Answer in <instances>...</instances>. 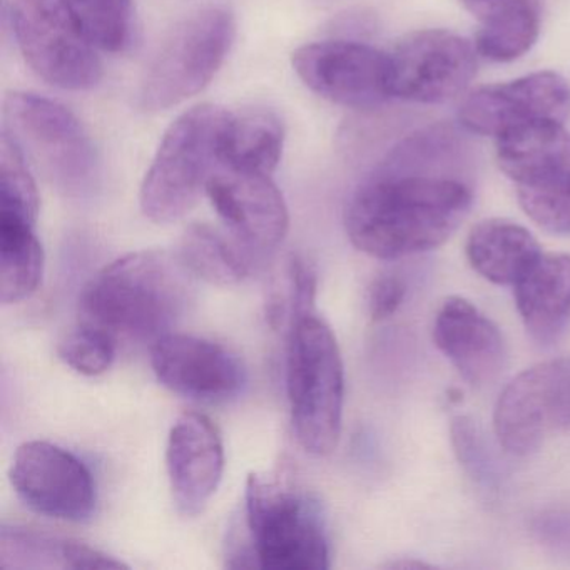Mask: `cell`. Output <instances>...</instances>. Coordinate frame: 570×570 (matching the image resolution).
<instances>
[{"mask_svg": "<svg viewBox=\"0 0 570 570\" xmlns=\"http://www.w3.org/2000/svg\"><path fill=\"white\" fill-rule=\"evenodd\" d=\"M470 206L472 193L456 179L382 166L350 199L346 233L365 255L405 258L449 242Z\"/></svg>", "mask_w": 570, "mask_h": 570, "instance_id": "6da1fadb", "label": "cell"}, {"mask_svg": "<svg viewBox=\"0 0 570 570\" xmlns=\"http://www.w3.org/2000/svg\"><path fill=\"white\" fill-rule=\"evenodd\" d=\"M193 278L179 255L129 253L89 279L79 296L81 322L105 330L116 342H156L188 313Z\"/></svg>", "mask_w": 570, "mask_h": 570, "instance_id": "7a4b0ae2", "label": "cell"}, {"mask_svg": "<svg viewBox=\"0 0 570 570\" xmlns=\"http://www.w3.org/2000/svg\"><path fill=\"white\" fill-rule=\"evenodd\" d=\"M286 390L299 445L312 455H330L342 433L345 372L335 335L315 312L293 318Z\"/></svg>", "mask_w": 570, "mask_h": 570, "instance_id": "3957f363", "label": "cell"}, {"mask_svg": "<svg viewBox=\"0 0 570 570\" xmlns=\"http://www.w3.org/2000/svg\"><path fill=\"white\" fill-rule=\"evenodd\" d=\"M228 116L218 106L202 105L169 126L139 193L146 218L169 225L198 205L219 168V146Z\"/></svg>", "mask_w": 570, "mask_h": 570, "instance_id": "277c9868", "label": "cell"}, {"mask_svg": "<svg viewBox=\"0 0 570 570\" xmlns=\"http://www.w3.org/2000/svg\"><path fill=\"white\" fill-rule=\"evenodd\" d=\"M246 527L253 566L268 570H326L330 540L322 507L279 480H246Z\"/></svg>", "mask_w": 570, "mask_h": 570, "instance_id": "5b68a950", "label": "cell"}, {"mask_svg": "<svg viewBox=\"0 0 570 570\" xmlns=\"http://www.w3.org/2000/svg\"><path fill=\"white\" fill-rule=\"evenodd\" d=\"M235 32V14L226 6H206L183 19L142 78L139 108L166 111L202 92L225 62Z\"/></svg>", "mask_w": 570, "mask_h": 570, "instance_id": "8992f818", "label": "cell"}, {"mask_svg": "<svg viewBox=\"0 0 570 570\" xmlns=\"http://www.w3.org/2000/svg\"><path fill=\"white\" fill-rule=\"evenodd\" d=\"M4 131L59 188L81 193L99 176V155L91 135L66 106L11 92L4 101Z\"/></svg>", "mask_w": 570, "mask_h": 570, "instance_id": "52a82bcc", "label": "cell"}, {"mask_svg": "<svg viewBox=\"0 0 570 570\" xmlns=\"http://www.w3.org/2000/svg\"><path fill=\"white\" fill-rule=\"evenodd\" d=\"M19 49L32 71L66 91H89L102 78V62L66 0H11Z\"/></svg>", "mask_w": 570, "mask_h": 570, "instance_id": "ba28073f", "label": "cell"}, {"mask_svg": "<svg viewBox=\"0 0 570 570\" xmlns=\"http://www.w3.org/2000/svg\"><path fill=\"white\" fill-rule=\"evenodd\" d=\"M493 429L515 456L537 452L553 432H570V356L519 373L497 400Z\"/></svg>", "mask_w": 570, "mask_h": 570, "instance_id": "9c48e42d", "label": "cell"}, {"mask_svg": "<svg viewBox=\"0 0 570 570\" xmlns=\"http://www.w3.org/2000/svg\"><path fill=\"white\" fill-rule=\"evenodd\" d=\"M9 480L24 505L39 515L85 522L95 513L98 497L91 470L56 443H22L12 459Z\"/></svg>", "mask_w": 570, "mask_h": 570, "instance_id": "30bf717a", "label": "cell"}, {"mask_svg": "<svg viewBox=\"0 0 570 570\" xmlns=\"http://www.w3.org/2000/svg\"><path fill=\"white\" fill-rule=\"evenodd\" d=\"M476 49L449 31L413 32L390 55V91L403 101L439 105L462 95L476 72Z\"/></svg>", "mask_w": 570, "mask_h": 570, "instance_id": "8fae6325", "label": "cell"}, {"mask_svg": "<svg viewBox=\"0 0 570 570\" xmlns=\"http://www.w3.org/2000/svg\"><path fill=\"white\" fill-rule=\"evenodd\" d=\"M298 78L316 95L350 109H373L392 98L390 55L353 41L302 46L292 56Z\"/></svg>", "mask_w": 570, "mask_h": 570, "instance_id": "7c38bea8", "label": "cell"}, {"mask_svg": "<svg viewBox=\"0 0 570 570\" xmlns=\"http://www.w3.org/2000/svg\"><path fill=\"white\" fill-rule=\"evenodd\" d=\"M460 122L470 132L502 136L530 122L570 119V85L556 72H535L507 85L485 86L460 106Z\"/></svg>", "mask_w": 570, "mask_h": 570, "instance_id": "4fadbf2b", "label": "cell"}, {"mask_svg": "<svg viewBox=\"0 0 570 570\" xmlns=\"http://www.w3.org/2000/svg\"><path fill=\"white\" fill-rule=\"evenodd\" d=\"M151 365L166 389L198 402H226L246 382L242 362L229 350L185 333L169 332L153 342Z\"/></svg>", "mask_w": 570, "mask_h": 570, "instance_id": "5bb4252c", "label": "cell"}, {"mask_svg": "<svg viewBox=\"0 0 570 570\" xmlns=\"http://www.w3.org/2000/svg\"><path fill=\"white\" fill-rule=\"evenodd\" d=\"M206 195L229 235L253 253L269 252L285 239L288 208L268 175L219 166L209 179Z\"/></svg>", "mask_w": 570, "mask_h": 570, "instance_id": "9a60e30c", "label": "cell"}, {"mask_svg": "<svg viewBox=\"0 0 570 570\" xmlns=\"http://www.w3.org/2000/svg\"><path fill=\"white\" fill-rule=\"evenodd\" d=\"M166 466L179 512L198 515L218 490L225 470L223 439L208 416L196 412L178 416L168 436Z\"/></svg>", "mask_w": 570, "mask_h": 570, "instance_id": "2e32d148", "label": "cell"}, {"mask_svg": "<svg viewBox=\"0 0 570 570\" xmlns=\"http://www.w3.org/2000/svg\"><path fill=\"white\" fill-rule=\"evenodd\" d=\"M433 342L472 386L492 383L505 366L499 326L462 296H450L436 309Z\"/></svg>", "mask_w": 570, "mask_h": 570, "instance_id": "e0dca14e", "label": "cell"}, {"mask_svg": "<svg viewBox=\"0 0 570 570\" xmlns=\"http://www.w3.org/2000/svg\"><path fill=\"white\" fill-rule=\"evenodd\" d=\"M513 295L527 333L540 345H552L570 320V255L542 253L513 285Z\"/></svg>", "mask_w": 570, "mask_h": 570, "instance_id": "ac0fdd59", "label": "cell"}, {"mask_svg": "<svg viewBox=\"0 0 570 570\" xmlns=\"http://www.w3.org/2000/svg\"><path fill=\"white\" fill-rule=\"evenodd\" d=\"M497 163L519 186H535L570 176V132L562 122L540 121L497 138Z\"/></svg>", "mask_w": 570, "mask_h": 570, "instance_id": "d6986e66", "label": "cell"}, {"mask_svg": "<svg viewBox=\"0 0 570 570\" xmlns=\"http://www.w3.org/2000/svg\"><path fill=\"white\" fill-rule=\"evenodd\" d=\"M2 569H128L126 563L81 540L45 530L2 523Z\"/></svg>", "mask_w": 570, "mask_h": 570, "instance_id": "ffe728a7", "label": "cell"}, {"mask_svg": "<svg viewBox=\"0 0 570 570\" xmlns=\"http://www.w3.org/2000/svg\"><path fill=\"white\" fill-rule=\"evenodd\" d=\"M465 253L470 266L487 282L513 286L543 252L519 223L492 218L470 229Z\"/></svg>", "mask_w": 570, "mask_h": 570, "instance_id": "44dd1931", "label": "cell"}, {"mask_svg": "<svg viewBox=\"0 0 570 570\" xmlns=\"http://www.w3.org/2000/svg\"><path fill=\"white\" fill-rule=\"evenodd\" d=\"M283 141L282 121L272 111L229 112L219 146V166L272 176L282 159Z\"/></svg>", "mask_w": 570, "mask_h": 570, "instance_id": "7402d4cb", "label": "cell"}, {"mask_svg": "<svg viewBox=\"0 0 570 570\" xmlns=\"http://www.w3.org/2000/svg\"><path fill=\"white\" fill-rule=\"evenodd\" d=\"M45 262L36 222L0 213V302L16 305L35 295L42 283Z\"/></svg>", "mask_w": 570, "mask_h": 570, "instance_id": "603a6c76", "label": "cell"}, {"mask_svg": "<svg viewBox=\"0 0 570 570\" xmlns=\"http://www.w3.org/2000/svg\"><path fill=\"white\" fill-rule=\"evenodd\" d=\"M178 255L193 276L212 285H238L252 272V249L209 225L189 226Z\"/></svg>", "mask_w": 570, "mask_h": 570, "instance_id": "cb8c5ba5", "label": "cell"}, {"mask_svg": "<svg viewBox=\"0 0 570 570\" xmlns=\"http://www.w3.org/2000/svg\"><path fill=\"white\" fill-rule=\"evenodd\" d=\"M540 4H520L503 9L480 21L475 49L495 62H509L525 55L539 38Z\"/></svg>", "mask_w": 570, "mask_h": 570, "instance_id": "d4e9b609", "label": "cell"}, {"mask_svg": "<svg viewBox=\"0 0 570 570\" xmlns=\"http://www.w3.org/2000/svg\"><path fill=\"white\" fill-rule=\"evenodd\" d=\"M89 41L108 52H122L135 32L132 0H66Z\"/></svg>", "mask_w": 570, "mask_h": 570, "instance_id": "484cf974", "label": "cell"}, {"mask_svg": "<svg viewBox=\"0 0 570 570\" xmlns=\"http://www.w3.org/2000/svg\"><path fill=\"white\" fill-rule=\"evenodd\" d=\"M0 213L38 223L39 193L24 153L4 131L0 145Z\"/></svg>", "mask_w": 570, "mask_h": 570, "instance_id": "4316f807", "label": "cell"}, {"mask_svg": "<svg viewBox=\"0 0 570 570\" xmlns=\"http://www.w3.org/2000/svg\"><path fill=\"white\" fill-rule=\"evenodd\" d=\"M116 342L105 330L79 323L59 342V358L75 372L98 376L111 368L116 358Z\"/></svg>", "mask_w": 570, "mask_h": 570, "instance_id": "83f0119b", "label": "cell"}, {"mask_svg": "<svg viewBox=\"0 0 570 570\" xmlns=\"http://www.w3.org/2000/svg\"><path fill=\"white\" fill-rule=\"evenodd\" d=\"M523 213L546 232L570 236V176L517 188Z\"/></svg>", "mask_w": 570, "mask_h": 570, "instance_id": "f1b7e54d", "label": "cell"}, {"mask_svg": "<svg viewBox=\"0 0 570 570\" xmlns=\"http://www.w3.org/2000/svg\"><path fill=\"white\" fill-rule=\"evenodd\" d=\"M452 443L459 462L465 466L472 479L485 487H492L495 482V470L479 426L466 416L453 420Z\"/></svg>", "mask_w": 570, "mask_h": 570, "instance_id": "f546056e", "label": "cell"}, {"mask_svg": "<svg viewBox=\"0 0 570 570\" xmlns=\"http://www.w3.org/2000/svg\"><path fill=\"white\" fill-rule=\"evenodd\" d=\"M405 293V283L399 276H379L368 289V313L373 322L390 318L402 305Z\"/></svg>", "mask_w": 570, "mask_h": 570, "instance_id": "4dcf8cb0", "label": "cell"}, {"mask_svg": "<svg viewBox=\"0 0 570 570\" xmlns=\"http://www.w3.org/2000/svg\"><path fill=\"white\" fill-rule=\"evenodd\" d=\"M289 278L293 289V318L315 312L316 272L312 263L302 256H293L289 262Z\"/></svg>", "mask_w": 570, "mask_h": 570, "instance_id": "1f68e13d", "label": "cell"}, {"mask_svg": "<svg viewBox=\"0 0 570 570\" xmlns=\"http://www.w3.org/2000/svg\"><path fill=\"white\" fill-rule=\"evenodd\" d=\"M479 21L520 4H540V0H460Z\"/></svg>", "mask_w": 570, "mask_h": 570, "instance_id": "d6a6232c", "label": "cell"}]
</instances>
